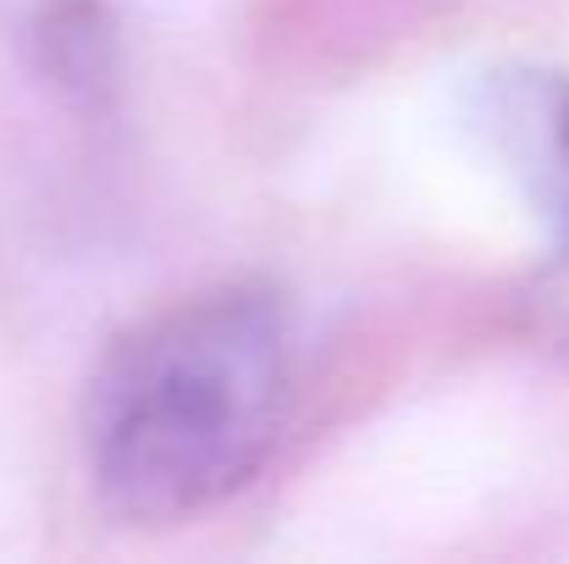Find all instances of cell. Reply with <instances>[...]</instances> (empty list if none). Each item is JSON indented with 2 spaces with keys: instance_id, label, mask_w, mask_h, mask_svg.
Segmentation results:
<instances>
[{
  "instance_id": "obj_1",
  "label": "cell",
  "mask_w": 569,
  "mask_h": 564,
  "mask_svg": "<svg viewBox=\"0 0 569 564\" xmlns=\"http://www.w3.org/2000/svg\"><path fill=\"white\" fill-rule=\"evenodd\" d=\"M293 327L271 288H216L122 338L89 387V471L122 521H189L277 448Z\"/></svg>"
},
{
  "instance_id": "obj_2",
  "label": "cell",
  "mask_w": 569,
  "mask_h": 564,
  "mask_svg": "<svg viewBox=\"0 0 569 564\" xmlns=\"http://www.w3.org/2000/svg\"><path fill=\"white\" fill-rule=\"evenodd\" d=\"M492 133L526 172L537 199L569 227V83L520 72L492 89Z\"/></svg>"
}]
</instances>
